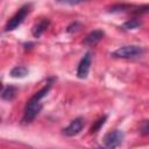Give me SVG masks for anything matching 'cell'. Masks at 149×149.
Returning <instances> with one entry per match:
<instances>
[{
	"instance_id": "obj_1",
	"label": "cell",
	"mask_w": 149,
	"mask_h": 149,
	"mask_svg": "<svg viewBox=\"0 0 149 149\" xmlns=\"http://www.w3.org/2000/svg\"><path fill=\"white\" fill-rule=\"evenodd\" d=\"M50 87H51V83H48V85L42 87L38 92H36L27 101V105H26V108H24V113H23V118H22V122L23 123L31 122L36 118V115L41 112V109L43 107V105L41 102V99L47 95V93L49 92Z\"/></svg>"
},
{
	"instance_id": "obj_2",
	"label": "cell",
	"mask_w": 149,
	"mask_h": 149,
	"mask_svg": "<svg viewBox=\"0 0 149 149\" xmlns=\"http://www.w3.org/2000/svg\"><path fill=\"white\" fill-rule=\"evenodd\" d=\"M28 13H29V6H28V5L22 6V7L9 19V21L7 22V24H6V27H5V31H10V30L16 29V28L24 21V19H26V16L28 15Z\"/></svg>"
},
{
	"instance_id": "obj_3",
	"label": "cell",
	"mask_w": 149,
	"mask_h": 149,
	"mask_svg": "<svg viewBox=\"0 0 149 149\" xmlns=\"http://www.w3.org/2000/svg\"><path fill=\"white\" fill-rule=\"evenodd\" d=\"M142 52H143V49L140 45H125L113 51L112 56L118 58H132V57L140 56Z\"/></svg>"
},
{
	"instance_id": "obj_4",
	"label": "cell",
	"mask_w": 149,
	"mask_h": 149,
	"mask_svg": "<svg viewBox=\"0 0 149 149\" xmlns=\"http://www.w3.org/2000/svg\"><path fill=\"white\" fill-rule=\"evenodd\" d=\"M122 140H123V133L116 129V130L107 133L104 136L102 142L106 149H115L122 143Z\"/></svg>"
},
{
	"instance_id": "obj_5",
	"label": "cell",
	"mask_w": 149,
	"mask_h": 149,
	"mask_svg": "<svg viewBox=\"0 0 149 149\" xmlns=\"http://www.w3.org/2000/svg\"><path fill=\"white\" fill-rule=\"evenodd\" d=\"M91 61H92V54L88 51V52H86L84 55V57L79 62V65H78V69H77V77L78 78L84 79V78L87 77L88 71H90Z\"/></svg>"
},
{
	"instance_id": "obj_6",
	"label": "cell",
	"mask_w": 149,
	"mask_h": 149,
	"mask_svg": "<svg viewBox=\"0 0 149 149\" xmlns=\"http://www.w3.org/2000/svg\"><path fill=\"white\" fill-rule=\"evenodd\" d=\"M83 127H84L83 119L81 118H77V119L72 120L71 123L63 129V134L66 135V136H74L78 133H80V130L83 129Z\"/></svg>"
},
{
	"instance_id": "obj_7",
	"label": "cell",
	"mask_w": 149,
	"mask_h": 149,
	"mask_svg": "<svg viewBox=\"0 0 149 149\" xmlns=\"http://www.w3.org/2000/svg\"><path fill=\"white\" fill-rule=\"evenodd\" d=\"M104 35H105V33L102 31V30H93V31H91L86 37H85V40H84V43L85 44H88V45H94V44H97L102 37H104Z\"/></svg>"
},
{
	"instance_id": "obj_8",
	"label": "cell",
	"mask_w": 149,
	"mask_h": 149,
	"mask_svg": "<svg viewBox=\"0 0 149 149\" xmlns=\"http://www.w3.org/2000/svg\"><path fill=\"white\" fill-rule=\"evenodd\" d=\"M49 23H50V21H49V20H47V19H44V20L40 21L37 24H35V26H34V28H33V30H31L33 35H34L35 37H40V36L45 31V29L48 28Z\"/></svg>"
},
{
	"instance_id": "obj_9",
	"label": "cell",
	"mask_w": 149,
	"mask_h": 149,
	"mask_svg": "<svg viewBox=\"0 0 149 149\" xmlns=\"http://www.w3.org/2000/svg\"><path fill=\"white\" fill-rule=\"evenodd\" d=\"M27 74H28V69L24 66H21V65L15 66L10 70V76L13 78H23Z\"/></svg>"
},
{
	"instance_id": "obj_10",
	"label": "cell",
	"mask_w": 149,
	"mask_h": 149,
	"mask_svg": "<svg viewBox=\"0 0 149 149\" xmlns=\"http://www.w3.org/2000/svg\"><path fill=\"white\" fill-rule=\"evenodd\" d=\"M15 93H16V88H15L14 86H6V87L2 90L1 97H2V99H5V100H12V99L15 97Z\"/></svg>"
},
{
	"instance_id": "obj_11",
	"label": "cell",
	"mask_w": 149,
	"mask_h": 149,
	"mask_svg": "<svg viewBox=\"0 0 149 149\" xmlns=\"http://www.w3.org/2000/svg\"><path fill=\"white\" fill-rule=\"evenodd\" d=\"M141 26V21L137 20V19H130L128 21H126L123 24H122V28L126 29V30H130V29H136Z\"/></svg>"
},
{
	"instance_id": "obj_12",
	"label": "cell",
	"mask_w": 149,
	"mask_h": 149,
	"mask_svg": "<svg viewBox=\"0 0 149 149\" xmlns=\"http://www.w3.org/2000/svg\"><path fill=\"white\" fill-rule=\"evenodd\" d=\"M106 119H107V115H104V116L99 118V119H98V120L94 122V125L91 127V129H90V133H91V134H93V133L98 132V130L101 128V126H104V123H105Z\"/></svg>"
},
{
	"instance_id": "obj_13",
	"label": "cell",
	"mask_w": 149,
	"mask_h": 149,
	"mask_svg": "<svg viewBox=\"0 0 149 149\" xmlns=\"http://www.w3.org/2000/svg\"><path fill=\"white\" fill-rule=\"evenodd\" d=\"M140 132H141L143 135H149V120H144V121L141 123Z\"/></svg>"
}]
</instances>
